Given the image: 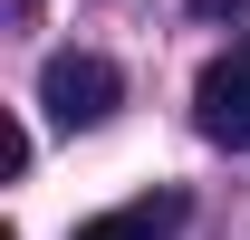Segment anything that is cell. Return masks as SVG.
Masks as SVG:
<instances>
[{
    "mask_svg": "<svg viewBox=\"0 0 250 240\" xmlns=\"http://www.w3.org/2000/svg\"><path fill=\"white\" fill-rule=\"evenodd\" d=\"M192 125H202L221 154L250 144V48H221V58L192 77Z\"/></svg>",
    "mask_w": 250,
    "mask_h": 240,
    "instance_id": "cell-2",
    "label": "cell"
},
{
    "mask_svg": "<svg viewBox=\"0 0 250 240\" xmlns=\"http://www.w3.org/2000/svg\"><path fill=\"white\" fill-rule=\"evenodd\" d=\"M173 231H183V192H145V202H125V211L77 221V240H173Z\"/></svg>",
    "mask_w": 250,
    "mask_h": 240,
    "instance_id": "cell-3",
    "label": "cell"
},
{
    "mask_svg": "<svg viewBox=\"0 0 250 240\" xmlns=\"http://www.w3.org/2000/svg\"><path fill=\"white\" fill-rule=\"evenodd\" d=\"M39 106H48V125H67V135H87V125H106L125 106V77L96 48H58V58L39 67Z\"/></svg>",
    "mask_w": 250,
    "mask_h": 240,
    "instance_id": "cell-1",
    "label": "cell"
},
{
    "mask_svg": "<svg viewBox=\"0 0 250 240\" xmlns=\"http://www.w3.org/2000/svg\"><path fill=\"white\" fill-rule=\"evenodd\" d=\"M192 20H250V0H192Z\"/></svg>",
    "mask_w": 250,
    "mask_h": 240,
    "instance_id": "cell-4",
    "label": "cell"
}]
</instances>
